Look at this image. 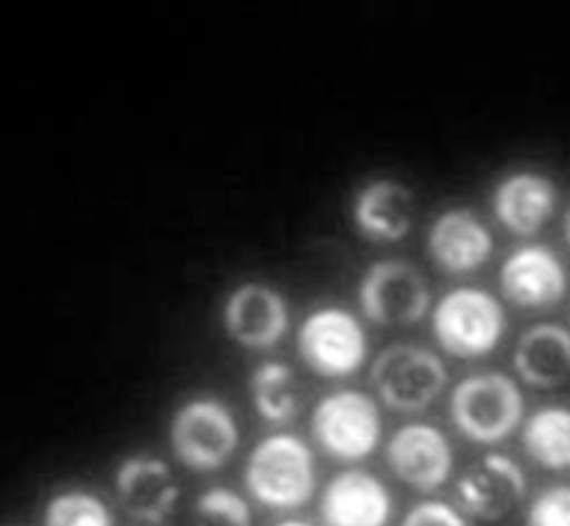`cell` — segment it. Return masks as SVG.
Segmentation results:
<instances>
[{
	"mask_svg": "<svg viewBox=\"0 0 570 526\" xmlns=\"http://www.w3.org/2000/svg\"><path fill=\"white\" fill-rule=\"evenodd\" d=\"M372 388L395 413H422L434 406L448 388V367L443 358L413 343L386 347L372 363Z\"/></svg>",
	"mask_w": 570,
	"mask_h": 526,
	"instance_id": "obj_4",
	"label": "cell"
},
{
	"mask_svg": "<svg viewBox=\"0 0 570 526\" xmlns=\"http://www.w3.org/2000/svg\"><path fill=\"white\" fill-rule=\"evenodd\" d=\"M288 326V304L265 282L237 285L224 304V328L240 347L269 349L283 340Z\"/></svg>",
	"mask_w": 570,
	"mask_h": 526,
	"instance_id": "obj_11",
	"label": "cell"
},
{
	"mask_svg": "<svg viewBox=\"0 0 570 526\" xmlns=\"http://www.w3.org/2000/svg\"><path fill=\"white\" fill-rule=\"evenodd\" d=\"M500 287L518 308H550L566 297L568 269L552 249L525 245L502 262Z\"/></svg>",
	"mask_w": 570,
	"mask_h": 526,
	"instance_id": "obj_13",
	"label": "cell"
},
{
	"mask_svg": "<svg viewBox=\"0 0 570 526\" xmlns=\"http://www.w3.org/2000/svg\"><path fill=\"white\" fill-rule=\"evenodd\" d=\"M311 434L328 456L345 463L363 460L382 445V408L361 390L331 393L313 410Z\"/></svg>",
	"mask_w": 570,
	"mask_h": 526,
	"instance_id": "obj_6",
	"label": "cell"
},
{
	"mask_svg": "<svg viewBox=\"0 0 570 526\" xmlns=\"http://www.w3.org/2000/svg\"><path fill=\"white\" fill-rule=\"evenodd\" d=\"M450 417L474 445L509 440L525 419V395L504 371H478L459 380L450 395Z\"/></svg>",
	"mask_w": 570,
	"mask_h": 526,
	"instance_id": "obj_1",
	"label": "cell"
},
{
	"mask_svg": "<svg viewBox=\"0 0 570 526\" xmlns=\"http://www.w3.org/2000/svg\"><path fill=\"white\" fill-rule=\"evenodd\" d=\"M115 488L124 510L149 524H160L180 499V486L171 467L163 458L147 454L121 460L115 472Z\"/></svg>",
	"mask_w": 570,
	"mask_h": 526,
	"instance_id": "obj_15",
	"label": "cell"
},
{
	"mask_svg": "<svg viewBox=\"0 0 570 526\" xmlns=\"http://www.w3.org/2000/svg\"><path fill=\"white\" fill-rule=\"evenodd\" d=\"M395 502L389 486L367 469H345L326 484L320 499L324 526H389Z\"/></svg>",
	"mask_w": 570,
	"mask_h": 526,
	"instance_id": "obj_12",
	"label": "cell"
},
{
	"mask_svg": "<svg viewBox=\"0 0 570 526\" xmlns=\"http://www.w3.org/2000/svg\"><path fill=\"white\" fill-rule=\"evenodd\" d=\"M195 510L202 526H254L247 499L230 488H208L197 497Z\"/></svg>",
	"mask_w": 570,
	"mask_h": 526,
	"instance_id": "obj_22",
	"label": "cell"
},
{
	"mask_svg": "<svg viewBox=\"0 0 570 526\" xmlns=\"http://www.w3.org/2000/svg\"><path fill=\"white\" fill-rule=\"evenodd\" d=\"M566 239H568V245H570V210H568V215H566Z\"/></svg>",
	"mask_w": 570,
	"mask_h": 526,
	"instance_id": "obj_26",
	"label": "cell"
},
{
	"mask_svg": "<svg viewBox=\"0 0 570 526\" xmlns=\"http://www.w3.org/2000/svg\"><path fill=\"white\" fill-rule=\"evenodd\" d=\"M522 447L543 469H570V408L561 404L534 410L522 424Z\"/></svg>",
	"mask_w": 570,
	"mask_h": 526,
	"instance_id": "obj_19",
	"label": "cell"
},
{
	"mask_svg": "<svg viewBox=\"0 0 570 526\" xmlns=\"http://www.w3.org/2000/svg\"><path fill=\"white\" fill-rule=\"evenodd\" d=\"M274 526H315L311 522H304V519H285V522H278Z\"/></svg>",
	"mask_w": 570,
	"mask_h": 526,
	"instance_id": "obj_25",
	"label": "cell"
},
{
	"mask_svg": "<svg viewBox=\"0 0 570 526\" xmlns=\"http://www.w3.org/2000/svg\"><path fill=\"white\" fill-rule=\"evenodd\" d=\"M513 369L537 390H552L570 378V330L541 321L520 335L513 349Z\"/></svg>",
	"mask_w": 570,
	"mask_h": 526,
	"instance_id": "obj_18",
	"label": "cell"
},
{
	"mask_svg": "<svg viewBox=\"0 0 570 526\" xmlns=\"http://www.w3.org/2000/svg\"><path fill=\"white\" fill-rule=\"evenodd\" d=\"M400 526H470V522L459 506L441 499H426L415 504Z\"/></svg>",
	"mask_w": 570,
	"mask_h": 526,
	"instance_id": "obj_24",
	"label": "cell"
},
{
	"mask_svg": "<svg viewBox=\"0 0 570 526\" xmlns=\"http://www.w3.org/2000/svg\"><path fill=\"white\" fill-rule=\"evenodd\" d=\"M386 463L409 488L436 493L452 478L456 456L443 428L430 421H411L391 436Z\"/></svg>",
	"mask_w": 570,
	"mask_h": 526,
	"instance_id": "obj_9",
	"label": "cell"
},
{
	"mask_svg": "<svg viewBox=\"0 0 570 526\" xmlns=\"http://www.w3.org/2000/svg\"><path fill=\"white\" fill-rule=\"evenodd\" d=\"M354 224L374 242H400L415 224V195L400 180H372L354 201Z\"/></svg>",
	"mask_w": 570,
	"mask_h": 526,
	"instance_id": "obj_17",
	"label": "cell"
},
{
	"mask_svg": "<svg viewBox=\"0 0 570 526\" xmlns=\"http://www.w3.org/2000/svg\"><path fill=\"white\" fill-rule=\"evenodd\" d=\"M525 526H570V486L541 490L528 508Z\"/></svg>",
	"mask_w": 570,
	"mask_h": 526,
	"instance_id": "obj_23",
	"label": "cell"
},
{
	"mask_svg": "<svg viewBox=\"0 0 570 526\" xmlns=\"http://www.w3.org/2000/svg\"><path fill=\"white\" fill-rule=\"evenodd\" d=\"M169 443L185 467L195 472H215L224 467L240 447V426L224 401L215 397H195L174 413Z\"/></svg>",
	"mask_w": 570,
	"mask_h": 526,
	"instance_id": "obj_5",
	"label": "cell"
},
{
	"mask_svg": "<svg viewBox=\"0 0 570 526\" xmlns=\"http://www.w3.org/2000/svg\"><path fill=\"white\" fill-rule=\"evenodd\" d=\"M249 390L254 408L272 424H288L299 415L302 390L291 365L278 360L258 365L252 374Z\"/></svg>",
	"mask_w": 570,
	"mask_h": 526,
	"instance_id": "obj_20",
	"label": "cell"
},
{
	"mask_svg": "<svg viewBox=\"0 0 570 526\" xmlns=\"http://www.w3.org/2000/svg\"><path fill=\"white\" fill-rule=\"evenodd\" d=\"M297 347L302 360L324 378L354 376L370 354L363 324L338 306L313 310L299 326Z\"/></svg>",
	"mask_w": 570,
	"mask_h": 526,
	"instance_id": "obj_7",
	"label": "cell"
},
{
	"mask_svg": "<svg viewBox=\"0 0 570 526\" xmlns=\"http://www.w3.org/2000/svg\"><path fill=\"white\" fill-rule=\"evenodd\" d=\"M439 347L461 360L493 354L507 333V315L484 287L461 285L439 299L432 315Z\"/></svg>",
	"mask_w": 570,
	"mask_h": 526,
	"instance_id": "obj_3",
	"label": "cell"
},
{
	"mask_svg": "<svg viewBox=\"0 0 570 526\" xmlns=\"http://www.w3.org/2000/svg\"><path fill=\"white\" fill-rule=\"evenodd\" d=\"M245 482L258 504L272 510H297L317 488L313 449L293 434H272L252 449Z\"/></svg>",
	"mask_w": 570,
	"mask_h": 526,
	"instance_id": "obj_2",
	"label": "cell"
},
{
	"mask_svg": "<svg viewBox=\"0 0 570 526\" xmlns=\"http://www.w3.org/2000/svg\"><path fill=\"white\" fill-rule=\"evenodd\" d=\"M426 249L439 269L448 274H470L491 260L495 239L478 212L470 208H450L434 219L426 232Z\"/></svg>",
	"mask_w": 570,
	"mask_h": 526,
	"instance_id": "obj_14",
	"label": "cell"
},
{
	"mask_svg": "<svg viewBox=\"0 0 570 526\" xmlns=\"http://www.w3.org/2000/svg\"><path fill=\"white\" fill-rule=\"evenodd\" d=\"M559 191L541 171H513L493 191V210L500 224L515 235L539 232L554 215Z\"/></svg>",
	"mask_w": 570,
	"mask_h": 526,
	"instance_id": "obj_16",
	"label": "cell"
},
{
	"mask_svg": "<svg viewBox=\"0 0 570 526\" xmlns=\"http://www.w3.org/2000/svg\"><path fill=\"white\" fill-rule=\"evenodd\" d=\"M43 526H115L110 506L89 490H65L43 508Z\"/></svg>",
	"mask_w": 570,
	"mask_h": 526,
	"instance_id": "obj_21",
	"label": "cell"
},
{
	"mask_svg": "<svg viewBox=\"0 0 570 526\" xmlns=\"http://www.w3.org/2000/svg\"><path fill=\"white\" fill-rule=\"evenodd\" d=\"M358 301L365 317L379 326H413L430 310L432 292L415 265L393 258L365 269Z\"/></svg>",
	"mask_w": 570,
	"mask_h": 526,
	"instance_id": "obj_8",
	"label": "cell"
},
{
	"mask_svg": "<svg viewBox=\"0 0 570 526\" xmlns=\"http://www.w3.org/2000/svg\"><path fill=\"white\" fill-rule=\"evenodd\" d=\"M456 497L465 515L480 522H500L528 497V474L511 456L493 451L463 469Z\"/></svg>",
	"mask_w": 570,
	"mask_h": 526,
	"instance_id": "obj_10",
	"label": "cell"
}]
</instances>
